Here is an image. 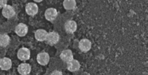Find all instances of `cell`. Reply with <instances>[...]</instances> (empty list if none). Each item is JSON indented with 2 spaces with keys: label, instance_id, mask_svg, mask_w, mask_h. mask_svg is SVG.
I'll return each instance as SVG.
<instances>
[{
  "label": "cell",
  "instance_id": "9",
  "mask_svg": "<svg viewBox=\"0 0 148 75\" xmlns=\"http://www.w3.org/2000/svg\"><path fill=\"white\" fill-rule=\"evenodd\" d=\"M79 47L82 51L87 52L92 48V43H91L90 41L88 40V39H82L79 41Z\"/></svg>",
  "mask_w": 148,
  "mask_h": 75
},
{
  "label": "cell",
  "instance_id": "5",
  "mask_svg": "<svg viewBox=\"0 0 148 75\" xmlns=\"http://www.w3.org/2000/svg\"><path fill=\"white\" fill-rule=\"evenodd\" d=\"M28 30V28L25 24L19 23L16 27H15V32L18 36L23 37L27 34Z\"/></svg>",
  "mask_w": 148,
  "mask_h": 75
},
{
  "label": "cell",
  "instance_id": "17",
  "mask_svg": "<svg viewBox=\"0 0 148 75\" xmlns=\"http://www.w3.org/2000/svg\"><path fill=\"white\" fill-rule=\"evenodd\" d=\"M8 3V1L7 0H0V7L3 8L4 7H5Z\"/></svg>",
  "mask_w": 148,
  "mask_h": 75
},
{
  "label": "cell",
  "instance_id": "10",
  "mask_svg": "<svg viewBox=\"0 0 148 75\" xmlns=\"http://www.w3.org/2000/svg\"><path fill=\"white\" fill-rule=\"evenodd\" d=\"M31 70V66L29 64L23 63L18 66V72L20 74L27 75L29 74Z\"/></svg>",
  "mask_w": 148,
  "mask_h": 75
},
{
  "label": "cell",
  "instance_id": "16",
  "mask_svg": "<svg viewBox=\"0 0 148 75\" xmlns=\"http://www.w3.org/2000/svg\"><path fill=\"white\" fill-rule=\"evenodd\" d=\"M76 6V2L75 0H65L63 2V7L66 10L73 9Z\"/></svg>",
  "mask_w": 148,
  "mask_h": 75
},
{
  "label": "cell",
  "instance_id": "13",
  "mask_svg": "<svg viewBox=\"0 0 148 75\" xmlns=\"http://www.w3.org/2000/svg\"><path fill=\"white\" fill-rule=\"evenodd\" d=\"M80 63L76 59H73L70 62L67 63V69L71 72H77L80 69Z\"/></svg>",
  "mask_w": 148,
  "mask_h": 75
},
{
  "label": "cell",
  "instance_id": "14",
  "mask_svg": "<svg viewBox=\"0 0 148 75\" xmlns=\"http://www.w3.org/2000/svg\"><path fill=\"white\" fill-rule=\"evenodd\" d=\"M47 34L48 32H47L45 30L39 29L36 31L34 35H35V39H36L38 41H45L46 40Z\"/></svg>",
  "mask_w": 148,
  "mask_h": 75
},
{
  "label": "cell",
  "instance_id": "15",
  "mask_svg": "<svg viewBox=\"0 0 148 75\" xmlns=\"http://www.w3.org/2000/svg\"><path fill=\"white\" fill-rule=\"evenodd\" d=\"M10 42V38L8 34H0V46L1 47H6L9 45Z\"/></svg>",
  "mask_w": 148,
  "mask_h": 75
},
{
  "label": "cell",
  "instance_id": "1",
  "mask_svg": "<svg viewBox=\"0 0 148 75\" xmlns=\"http://www.w3.org/2000/svg\"><path fill=\"white\" fill-rule=\"evenodd\" d=\"M60 40V35L58 32H48L46 38V41L48 44L53 46V45L57 44Z\"/></svg>",
  "mask_w": 148,
  "mask_h": 75
},
{
  "label": "cell",
  "instance_id": "3",
  "mask_svg": "<svg viewBox=\"0 0 148 75\" xmlns=\"http://www.w3.org/2000/svg\"><path fill=\"white\" fill-rule=\"evenodd\" d=\"M58 11L55 8H48L46 11H45V18L49 22H53L58 17Z\"/></svg>",
  "mask_w": 148,
  "mask_h": 75
},
{
  "label": "cell",
  "instance_id": "7",
  "mask_svg": "<svg viewBox=\"0 0 148 75\" xmlns=\"http://www.w3.org/2000/svg\"><path fill=\"white\" fill-rule=\"evenodd\" d=\"M38 6L36 3L29 2L25 6V12L30 16H34L38 12Z\"/></svg>",
  "mask_w": 148,
  "mask_h": 75
},
{
  "label": "cell",
  "instance_id": "18",
  "mask_svg": "<svg viewBox=\"0 0 148 75\" xmlns=\"http://www.w3.org/2000/svg\"><path fill=\"white\" fill-rule=\"evenodd\" d=\"M52 74H62V72H58V71H55V72H52Z\"/></svg>",
  "mask_w": 148,
  "mask_h": 75
},
{
  "label": "cell",
  "instance_id": "4",
  "mask_svg": "<svg viewBox=\"0 0 148 75\" xmlns=\"http://www.w3.org/2000/svg\"><path fill=\"white\" fill-rule=\"evenodd\" d=\"M2 13L5 18H6L7 19H10L15 16V11L12 6L7 5L6 6L2 8Z\"/></svg>",
  "mask_w": 148,
  "mask_h": 75
},
{
  "label": "cell",
  "instance_id": "11",
  "mask_svg": "<svg viewBox=\"0 0 148 75\" xmlns=\"http://www.w3.org/2000/svg\"><path fill=\"white\" fill-rule=\"evenodd\" d=\"M60 56V59L65 63H68L73 59V55L72 51L70 49L62 51Z\"/></svg>",
  "mask_w": 148,
  "mask_h": 75
},
{
  "label": "cell",
  "instance_id": "8",
  "mask_svg": "<svg viewBox=\"0 0 148 75\" xmlns=\"http://www.w3.org/2000/svg\"><path fill=\"white\" fill-rule=\"evenodd\" d=\"M65 30L68 33H74L77 30V24L73 20H68L65 23Z\"/></svg>",
  "mask_w": 148,
  "mask_h": 75
},
{
  "label": "cell",
  "instance_id": "12",
  "mask_svg": "<svg viewBox=\"0 0 148 75\" xmlns=\"http://www.w3.org/2000/svg\"><path fill=\"white\" fill-rule=\"evenodd\" d=\"M12 67V61L10 59L4 57L0 59V69L2 70H9Z\"/></svg>",
  "mask_w": 148,
  "mask_h": 75
},
{
  "label": "cell",
  "instance_id": "2",
  "mask_svg": "<svg viewBox=\"0 0 148 75\" xmlns=\"http://www.w3.org/2000/svg\"><path fill=\"white\" fill-rule=\"evenodd\" d=\"M17 56H18V59L21 61L28 60L31 56V52H30L29 49L27 48H21L18 50Z\"/></svg>",
  "mask_w": 148,
  "mask_h": 75
},
{
  "label": "cell",
  "instance_id": "6",
  "mask_svg": "<svg viewBox=\"0 0 148 75\" xmlns=\"http://www.w3.org/2000/svg\"><path fill=\"white\" fill-rule=\"evenodd\" d=\"M36 60L37 62L40 65L46 66L47 64H48V63L49 61V56L47 53L42 52V53H39V54L37 55Z\"/></svg>",
  "mask_w": 148,
  "mask_h": 75
}]
</instances>
